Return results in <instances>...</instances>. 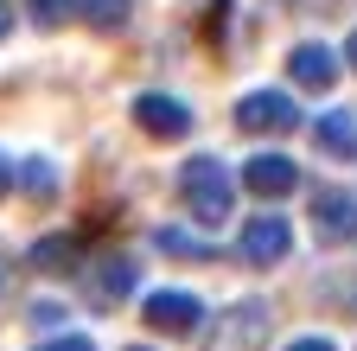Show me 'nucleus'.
Returning a JSON list of instances; mask_svg holds the SVG:
<instances>
[{"mask_svg":"<svg viewBox=\"0 0 357 351\" xmlns=\"http://www.w3.org/2000/svg\"><path fill=\"white\" fill-rule=\"evenodd\" d=\"M32 269H70V237H52L32 249Z\"/></svg>","mask_w":357,"mask_h":351,"instance_id":"obj_15","label":"nucleus"},{"mask_svg":"<svg viewBox=\"0 0 357 351\" xmlns=\"http://www.w3.org/2000/svg\"><path fill=\"white\" fill-rule=\"evenodd\" d=\"M7 186H13V160L0 154V198H7Z\"/></svg>","mask_w":357,"mask_h":351,"instance_id":"obj_20","label":"nucleus"},{"mask_svg":"<svg viewBox=\"0 0 357 351\" xmlns=\"http://www.w3.org/2000/svg\"><path fill=\"white\" fill-rule=\"evenodd\" d=\"M287 70H294L300 90H332V83H338V52L319 45V38H306V45L287 52Z\"/></svg>","mask_w":357,"mask_h":351,"instance_id":"obj_8","label":"nucleus"},{"mask_svg":"<svg viewBox=\"0 0 357 351\" xmlns=\"http://www.w3.org/2000/svg\"><path fill=\"white\" fill-rule=\"evenodd\" d=\"M26 7H32V20H38V26H58V20L77 7V0H26Z\"/></svg>","mask_w":357,"mask_h":351,"instance_id":"obj_16","label":"nucleus"},{"mask_svg":"<svg viewBox=\"0 0 357 351\" xmlns=\"http://www.w3.org/2000/svg\"><path fill=\"white\" fill-rule=\"evenodd\" d=\"M178 192H185V204H192L198 224H223V217H230V204H236L230 172H223V160H211V154H192V160H185Z\"/></svg>","mask_w":357,"mask_h":351,"instance_id":"obj_1","label":"nucleus"},{"mask_svg":"<svg viewBox=\"0 0 357 351\" xmlns=\"http://www.w3.org/2000/svg\"><path fill=\"white\" fill-rule=\"evenodd\" d=\"M0 287H7V249H0Z\"/></svg>","mask_w":357,"mask_h":351,"instance_id":"obj_23","label":"nucleus"},{"mask_svg":"<svg viewBox=\"0 0 357 351\" xmlns=\"http://www.w3.org/2000/svg\"><path fill=\"white\" fill-rule=\"evenodd\" d=\"M38 351H96V345H89L83 332H58V338H45Z\"/></svg>","mask_w":357,"mask_h":351,"instance_id":"obj_18","label":"nucleus"},{"mask_svg":"<svg viewBox=\"0 0 357 351\" xmlns=\"http://www.w3.org/2000/svg\"><path fill=\"white\" fill-rule=\"evenodd\" d=\"M312 141H319L326 154H357V115H351V109H332V115H319Z\"/></svg>","mask_w":357,"mask_h":351,"instance_id":"obj_11","label":"nucleus"},{"mask_svg":"<svg viewBox=\"0 0 357 351\" xmlns=\"http://www.w3.org/2000/svg\"><path fill=\"white\" fill-rule=\"evenodd\" d=\"M287 249H294V224H287V217H275V211H255L249 224H243V237H236V255L255 262V269L287 262Z\"/></svg>","mask_w":357,"mask_h":351,"instance_id":"obj_3","label":"nucleus"},{"mask_svg":"<svg viewBox=\"0 0 357 351\" xmlns=\"http://www.w3.org/2000/svg\"><path fill=\"white\" fill-rule=\"evenodd\" d=\"M128 351H141V345H128Z\"/></svg>","mask_w":357,"mask_h":351,"instance_id":"obj_24","label":"nucleus"},{"mask_svg":"<svg viewBox=\"0 0 357 351\" xmlns=\"http://www.w3.org/2000/svg\"><path fill=\"white\" fill-rule=\"evenodd\" d=\"M77 13L96 26V32H121L128 13H134V0H77Z\"/></svg>","mask_w":357,"mask_h":351,"instance_id":"obj_12","label":"nucleus"},{"mask_svg":"<svg viewBox=\"0 0 357 351\" xmlns=\"http://www.w3.org/2000/svg\"><path fill=\"white\" fill-rule=\"evenodd\" d=\"M294 121H300V109H294L287 90H249L236 103V128L243 135H287Z\"/></svg>","mask_w":357,"mask_h":351,"instance_id":"obj_4","label":"nucleus"},{"mask_svg":"<svg viewBox=\"0 0 357 351\" xmlns=\"http://www.w3.org/2000/svg\"><path fill=\"white\" fill-rule=\"evenodd\" d=\"M134 121H141V135H153V141H178V135H192V109L178 103V96H160V90L134 96Z\"/></svg>","mask_w":357,"mask_h":351,"instance_id":"obj_5","label":"nucleus"},{"mask_svg":"<svg viewBox=\"0 0 357 351\" xmlns=\"http://www.w3.org/2000/svg\"><path fill=\"white\" fill-rule=\"evenodd\" d=\"M294 186H300V166L287 154H255V160H243V192H255V198H287Z\"/></svg>","mask_w":357,"mask_h":351,"instance_id":"obj_7","label":"nucleus"},{"mask_svg":"<svg viewBox=\"0 0 357 351\" xmlns=\"http://www.w3.org/2000/svg\"><path fill=\"white\" fill-rule=\"evenodd\" d=\"M287 351H332V338H294Z\"/></svg>","mask_w":357,"mask_h":351,"instance_id":"obj_19","label":"nucleus"},{"mask_svg":"<svg viewBox=\"0 0 357 351\" xmlns=\"http://www.w3.org/2000/svg\"><path fill=\"white\" fill-rule=\"evenodd\" d=\"M32 326L58 332V326H64V306H58V300H38V306H32Z\"/></svg>","mask_w":357,"mask_h":351,"instance_id":"obj_17","label":"nucleus"},{"mask_svg":"<svg viewBox=\"0 0 357 351\" xmlns=\"http://www.w3.org/2000/svg\"><path fill=\"white\" fill-rule=\"evenodd\" d=\"M268 326H275L268 300H236L230 313H217L204 351H261V345H268Z\"/></svg>","mask_w":357,"mask_h":351,"instance_id":"obj_2","label":"nucleus"},{"mask_svg":"<svg viewBox=\"0 0 357 351\" xmlns=\"http://www.w3.org/2000/svg\"><path fill=\"white\" fill-rule=\"evenodd\" d=\"M20 186H26L32 198H52V192H58V172H52V160H26V172H20Z\"/></svg>","mask_w":357,"mask_h":351,"instance_id":"obj_14","label":"nucleus"},{"mask_svg":"<svg viewBox=\"0 0 357 351\" xmlns=\"http://www.w3.org/2000/svg\"><path fill=\"white\" fill-rule=\"evenodd\" d=\"M141 320H147L153 332H192V326L204 320V306H198V294H185V287H160V294L141 300Z\"/></svg>","mask_w":357,"mask_h":351,"instance_id":"obj_6","label":"nucleus"},{"mask_svg":"<svg viewBox=\"0 0 357 351\" xmlns=\"http://www.w3.org/2000/svg\"><path fill=\"white\" fill-rule=\"evenodd\" d=\"M134 281H141V262H128V255H109L96 275H89L83 287H89V300L96 306H121L128 294H134Z\"/></svg>","mask_w":357,"mask_h":351,"instance_id":"obj_9","label":"nucleus"},{"mask_svg":"<svg viewBox=\"0 0 357 351\" xmlns=\"http://www.w3.org/2000/svg\"><path fill=\"white\" fill-rule=\"evenodd\" d=\"M153 243H160V249H172V255H192V262H211V243H204V237H185V230H160Z\"/></svg>","mask_w":357,"mask_h":351,"instance_id":"obj_13","label":"nucleus"},{"mask_svg":"<svg viewBox=\"0 0 357 351\" xmlns=\"http://www.w3.org/2000/svg\"><path fill=\"white\" fill-rule=\"evenodd\" d=\"M13 32V7H0V38H7Z\"/></svg>","mask_w":357,"mask_h":351,"instance_id":"obj_21","label":"nucleus"},{"mask_svg":"<svg viewBox=\"0 0 357 351\" xmlns=\"http://www.w3.org/2000/svg\"><path fill=\"white\" fill-rule=\"evenodd\" d=\"M312 224H319V237H357V198L351 192H338V186H326L319 198H312Z\"/></svg>","mask_w":357,"mask_h":351,"instance_id":"obj_10","label":"nucleus"},{"mask_svg":"<svg viewBox=\"0 0 357 351\" xmlns=\"http://www.w3.org/2000/svg\"><path fill=\"white\" fill-rule=\"evenodd\" d=\"M344 58H351V70H357V32H351V38H344Z\"/></svg>","mask_w":357,"mask_h":351,"instance_id":"obj_22","label":"nucleus"}]
</instances>
